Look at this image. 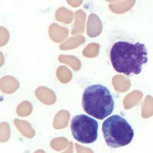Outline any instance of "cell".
<instances>
[{
	"label": "cell",
	"mask_w": 153,
	"mask_h": 153,
	"mask_svg": "<svg viewBox=\"0 0 153 153\" xmlns=\"http://www.w3.org/2000/svg\"><path fill=\"white\" fill-rule=\"evenodd\" d=\"M110 61L115 71L129 76L138 75L148 62V51L144 44L119 41L113 44L110 52Z\"/></svg>",
	"instance_id": "6da1fadb"
},
{
	"label": "cell",
	"mask_w": 153,
	"mask_h": 153,
	"mask_svg": "<svg viewBox=\"0 0 153 153\" xmlns=\"http://www.w3.org/2000/svg\"><path fill=\"white\" fill-rule=\"evenodd\" d=\"M102 130L106 145L111 148L127 146L134 137V130L130 124L120 115H113L105 120Z\"/></svg>",
	"instance_id": "3957f363"
},
{
	"label": "cell",
	"mask_w": 153,
	"mask_h": 153,
	"mask_svg": "<svg viewBox=\"0 0 153 153\" xmlns=\"http://www.w3.org/2000/svg\"><path fill=\"white\" fill-rule=\"evenodd\" d=\"M71 129L74 138L79 143L91 144L97 139V121L87 115L80 114L73 117Z\"/></svg>",
	"instance_id": "277c9868"
},
{
	"label": "cell",
	"mask_w": 153,
	"mask_h": 153,
	"mask_svg": "<svg viewBox=\"0 0 153 153\" xmlns=\"http://www.w3.org/2000/svg\"><path fill=\"white\" fill-rule=\"evenodd\" d=\"M114 100L106 87L94 84L84 90L82 106L89 115L98 120H104L114 110Z\"/></svg>",
	"instance_id": "7a4b0ae2"
}]
</instances>
